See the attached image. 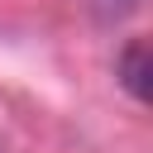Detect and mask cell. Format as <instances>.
Listing matches in <instances>:
<instances>
[{"label": "cell", "instance_id": "obj_1", "mask_svg": "<svg viewBox=\"0 0 153 153\" xmlns=\"http://www.w3.org/2000/svg\"><path fill=\"white\" fill-rule=\"evenodd\" d=\"M153 62H148V43L143 38H129L124 48H120V57H115V81L129 91V100L134 105H148V96H153Z\"/></svg>", "mask_w": 153, "mask_h": 153}, {"label": "cell", "instance_id": "obj_2", "mask_svg": "<svg viewBox=\"0 0 153 153\" xmlns=\"http://www.w3.org/2000/svg\"><path fill=\"white\" fill-rule=\"evenodd\" d=\"M143 0H86V10H91V19L96 24H105V29H115V24H124L134 10H139Z\"/></svg>", "mask_w": 153, "mask_h": 153}]
</instances>
